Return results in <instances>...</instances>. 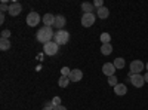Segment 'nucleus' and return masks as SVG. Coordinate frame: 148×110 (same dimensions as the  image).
Wrapping results in <instances>:
<instances>
[{
  "label": "nucleus",
  "instance_id": "nucleus-1",
  "mask_svg": "<svg viewBox=\"0 0 148 110\" xmlns=\"http://www.w3.org/2000/svg\"><path fill=\"white\" fill-rule=\"evenodd\" d=\"M53 37H55V33H53L52 27H42L39 31H37V40H39L40 43H43V45L52 42Z\"/></svg>",
  "mask_w": 148,
  "mask_h": 110
},
{
  "label": "nucleus",
  "instance_id": "nucleus-2",
  "mask_svg": "<svg viewBox=\"0 0 148 110\" xmlns=\"http://www.w3.org/2000/svg\"><path fill=\"white\" fill-rule=\"evenodd\" d=\"M68 40H70L68 31H65V30H58V31L55 33V37H53V42H55V43H58V45H65V43H68Z\"/></svg>",
  "mask_w": 148,
  "mask_h": 110
},
{
  "label": "nucleus",
  "instance_id": "nucleus-3",
  "mask_svg": "<svg viewBox=\"0 0 148 110\" xmlns=\"http://www.w3.org/2000/svg\"><path fill=\"white\" fill-rule=\"evenodd\" d=\"M129 80H130V83L133 85V86H136V88H142L144 85H145V79H144V76L142 75H133V73H130L129 71Z\"/></svg>",
  "mask_w": 148,
  "mask_h": 110
},
{
  "label": "nucleus",
  "instance_id": "nucleus-4",
  "mask_svg": "<svg viewBox=\"0 0 148 110\" xmlns=\"http://www.w3.org/2000/svg\"><path fill=\"white\" fill-rule=\"evenodd\" d=\"M144 63L139 59H133L130 63V73H133V75H141V71L144 70Z\"/></svg>",
  "mask_w": 148,
  "mask_h": 110
},
{
  "label": "nucleus",
  "instance_id": "nucleus-5",
  "mask_svg": "<svg viewBox=\"0 0 148 110\" xmlns=\"http://www.w3.org/2000/svg\"><path fill=\"white\" fill-rule=\"evenodd\" d=\"M39 22H40V15L37 14V12L33 10V12H30V14L27 15V24L30 27H36Z\"/></svg>",
  "mask_w": 148,
  "mask_h": 110
},
{
  "label": "nucleus",
  "instance_id": "nucleus-6",
  "mask_svg": "<svg viewBox=\"0 0 148 110\" xmlns=\"http://www.w3.org/2000/svg\"><path fill=\"white\" fill-rule=\"evenodd\" d=\"M58 46H59V45L55 43L53 40L49 42V43H46L45 48H43V49H45V54H46V55H55V54L58 52V49H59Z\"/></svg>",
  "mask_w": 148,
  "mask_h": 110
},
{
  "label": "nucleus",
  "instance_id": "nucleus-7",
  "mask_svg": "<svg viewBox=\"0 0 148 110\" xmlns=\"http://www.w3.org/2000/svg\"><path fill=\"white\" fill-rule=\"evenodd\" d=\"M93 24H95L93 14H83V17H82V26L83 27H92Z\"/></svg>",
  "mask_w": 148,
  "mask_h": 110
},
{
  "label": "nucleus",
  "instance_id": "nucleus-8",
  "mask_svg": "<svg viewBox=\"0 0 148 110\" xmlns=\"http://www.w3.org/2000/svg\"><path fill=\"white\" fill-rule=\"evenodd\" d=\"M102 71H104V75H105L107 77L114 76V75H116V67H114L113 63H105V64L102 66Z\"/></svg>",
  "mask_w": 148,
  "mask_h": 110
},
{
  "label": "nucleus",
  "instance_id": "nucleus-9",
  "mask_svg": "<svg viewBox=\"0 0 148 110\" xmlns=\"http://www.w3.org/2000/svg\"><path fill=\"white\" fill-rule=\"evenodd\" d=\"M21 12H22V6H21L19 3L14 2V3H10V5H9V15L16 17V15L21 14Z\"/></svg>",
  "mask_w": 148,
  "mask_h": 110
},
{
  "label": "nucleus",
  "instance_id": "nucleus-10",
  "mask_svg": "<svg viewBox=\"0 0 148 110\" xmlns=\"http://www.w3.org/2000/svg\"><path fill=\"white\" fill-rule=\"evenodd\" d=\"M68 77H70L71 82H79V80L83 79V71H82L80 68H74V70H71V73H70Z\"/></svg>",
  "mask_w": 148,
  "mask_h": 110
},
{
  "label": "nucleus",
  "instance_id": "nucleus-11",
  "mask_svg": "<svg viewBox=\"0 0 148 110\" xmlns=\"http://www.w3.org/2000/svg\"><path fill=\"white\" fill-rule=\"evenodd\" d=\"M114 92H116V95H126L127 94V86L125 83H117L116 86H114Z\"/></svg>",
  "mask_w": 148,
  "mask_h": 110
},
{
  "label": "nucleus",
  "instance_id": "nucleus-12",
  "mask_svg": "<svg viewBox=\"0 0 148 110\" xmlns=\"http://www.w3.org/2000/svg\"><path fill=\"white\" fill-rule=\"evenodd\" d=\"M64 26H65V17L56 15V17H55V22H53V27H56L58 30H62Z\"/></svg>",
  "mask_w": 148,
  "mask_h": 110
},
{
  "label": "nucleus",
  "instance_id": "nucleus-13",
  "mask_svg": "<svg viewBox=\"0 0 148 110\" xmlns=\"http://www.w3.org/2000/svg\"><path fill=\"white\" fill-rule=\"evenodd\" d=\"M53 22H55V15L46 14V15L43 17V24H45V27H52Z\"/></svg>",
  "mask_w": 148,
  "mask_h": 110
},
{
  "label": "nucleus",
  "instance_id": "nucleus-14",
  "mask_svg": "<svg viewBox=\"0 0 148 110\" xmlns=\"http://www.w3.org/2000/svg\"><path fill=\"white\" fill-rule=\"evenodd\" d=\"M82 10L84 12V14H93V12H95V6H93V3L84 2V3H82Z\"/></svg>",
  "mask_w": 148,
  "mask_h": 110
},
{
  "label": "nucleus",
  "instance_id": "nucleus-15",
  "mask_svg": "<svg viewBox=\"0 0 148 110\" xmlns=\"http://www.w3.org/2000/svg\"><path fill=\"white\" fill-rule=\"evenodd\" d=\"M96 15L99 17L101 19H105V18H108V15H110V10H108V8L102 6V8H99V9H96Z\"/></svg>",
  "mask_w": 148,
  "mask_h": 110
},
{
  "label": "nucleus",
  "instance_id": "nucleus-16",
  "mask_svg": "<svg viewBox=\"0 0 148 110\" xmlns=\"http://www.w3.org/2000/svg\"><path fill=\"white\" fill-rule=\"evenodd\" d=\"M101 52H102V55H110L111 52H113V46H111V43H104L101 46Z\"/></svg>",
  "mask_w": 148,
  "mask_h": 110
},
{
  "label": "nucleus",
  "instance_id": "nucleus-17",
  "mask_svg": "<svg viewBox=\"0 0 148 110\" xmlns=\"http://www.w3.org/2000/svg\"><path fill=\"white\" fill-rule=\"evenodd\" d=\"M70 82H71V80H70V77H67V76H61L59 80H58V83H59L61 88H67Z\"/></svg>",
  "mask_w": 148,
  "mask_h": 110
},
{
  "label": "nucleus",
  "instance_id": "nucleus-18",
  "mask_svg": "<svg viewBox=\"0 0 148 110\" xmlns=\"http://www.w3.org/2000/svg\"><path fill=\"white\" fill-rule=\"evenodd\" d=\"M9 48H10L9 39H0V49H2V51H8Z\"/></svg>",
  "mask_w": 148,
  "mask_h": 110
},
{
  "label": "nucleus",
  "instance_id": "nucleus-19",
  "mask_svg": "<svg viewBox=\"0 0 148 110\" xmlns=\"http://www.w3.org/2000/svg\"><path fill=\"white\" fill-rule=\"evenodd\" d=\"M113 64H114V67H116V68H123L126 63H125V58L119 57V58H116V59H114V63H113Z\"/></svg>",
  "mask_w": 148,
  "mask_h": 110
},
{
  "label": "nucleus",
  "instance_id": "nucleus-20",
  "mask_svg": "<svg viewBox=\"0 0 148 110\" xmlns=\"http://www.w3.org/2000/svg\"><path fill=\"white\" fill-rule=\"evenodd\" d=\"M110 40H111V36H110L108 33H102V34H101V42H102V45H104V43H110Z\"/></svg>",
  "mask_w": 148,
  "mask_h": 110
},
{
  "label": "nucleus",
  "instance_id": "nucleus-21",
  "mask_svg": "<svg viewBox=\"0 0 148 110\" xmlns=\"http://www.w3.org/2000/svg\"><path fill=\"white\" fill-rule=\"evenodd\" d=\"M108 83H110V85H111V86H113V88L116 86V85H117V77H116V75H114V76H110V77H108Z\"/></svg>",
  "mask_w": 148,
  "mask_h": 110
},
{
  "label": "nucleus",
  "instance_id": "nucleus-22",
  "mask_svg": "<svg viewBox=\"0 0 148 110\" xmlns=\"http://www.w3.org/2000/svg\"><path fill=\"white\" fill-rule=\"evenodd\" d=\"M70 73H71V70L68 68V67H62V68H61V76H70Z\"/></svg>",
  "mask_w": 148,
  "mask_h": 110
},
{
  "label": "nucleus",
  "instance_id": "nucleus-23",
  "mask_svg": "<svg viewBox=\"0 0 148 110\" xmlns=\"http://www.w3.org/2000/svg\"><path fill=\"white\" fill-rule=\"evenodd\" d=\"M0 10L2 12H9V6L6 5V2H2V5H0Z\"/></svg>",
  "mask_w": 148,
  "mask_h": 110
},
{
  "label": "nucleus",
  "instance_id": "nucleus-24",
  "mask_svg": "<svg viewBox=\"0 0 148 110\" xmlns=\"http://www.w3.org/2000/svg\"><path fill=\"white\" fill-rule=\"evenodd\" d=\"M10 37V31L9 30H3L2 31V39H9Z\"/></svg>",
  "mask_w": 148,
  "mask_h": 110
},
{
  "label": "nucleus",
  "instance_id": "nucleus-25",
  "mask_svg": "<svg viewBox=\"0 0 148 110\" xmlns=\"http://www.w3.org/2000/svg\"><path fill=\"white\" fill-rule=\"evenodd\" d=\"M93 6H95V8H98V9H99V8H102V6H104L102 0H95V2H93Z\"/></svg>",
  "mask_w": 148,
  "mask_h": 110
},
{
  "label": "nucleus",
  "instance_id": "nucleus-26",
  "mask_svg": "<svg viewBox=\"0 0 148 110\" xmlns=\"http://www.w3.org/2000/svg\"><path fill=\"white\" fill-rule=\"evenodd\" d=\"M52 104L56 107V106H61V98H59V97H55V98L52 100Z\"/></svg>",
  "mask_w": 148,
  "mask_h": 110
},
{
  "label": "nucleus",
  "instance_id": "nucleus-27",
  "mask_svg": "<svg viewBox=\"0 0 148 110\" xmlns=\"http://www.w3.org/2000/svg\"><path fill=\"white\" fill-rule=\"evenodd\" d=\"M43 109H47V110H53V109H55V106L52 104V101H49V103H46V104H45V107H43Z\"/></svg>",
  "mask_w": 148,
  "mask_h": 110
},
{
  "label": "nucleus",
  "instance_id": "nucleus-28",
  "mask_svg": "<svg viewBox=\"0 0 148 110\" xmlns=\"http://www.w3.org/2000/svg\"><path fill=\"white\" fill-rule=\"evenodd\" d=\"M53 110H67V107H64L62 104H61V106H56V107H55Z\"/></svg>",
  "mask_w": 148,
  "mask_h": 110
},
{
  "label": "nucleus",
  "instance_id": "nucleus-29",
  "mask_svg": "<svg viewBox=\"0 0 148 110\" xmlns=\"http://www.w3.org/2000/svg\"><path fill=\"white\" fill-rule=\"evenodd\" d=\"M144 79H145V83H148V71L144 75Z\"/></svg>",
  "mask_w": 148,
  "mask_h": 110
},
{
  "label": "nucleus",
  "instance_id": "nucleus-30",
  "mask_svg": "<svg viewBox=\"0 0 148 110\" xmlns=\"http://www.w3.org/2000/svg\"><path fill=\"white\" fill-rule=\"evenodd\" d=\"M0 22H2V24L5 22V15H3V14H2V15H0Z\"/></svg>",
  "mask_w": 148,
  "mask_h": 110
},
{
  "label": "nucleus",
  "instance_id": "nucleus-31",
  "mask_svg": "<svg viewBox=\"0 0 148 110\" xmlns=\"http://www.w3.org/2000/svg\"><path fill=\"white\" fill-rule=\"evenodd\" d=\"M145 67H147V70H148V63H147V66H145Z\"/></svg>",
  "mask_w": 148,
  "mask_h": 110
},
{
  "label": "nucleus",
  "instance_id": "nucleus-32",
  "mask_svg": "<svg viewBox=\"0 0 148 110\" xmlns=\"http://www.w3.org/2000/svg\"><path fill=\"white\" fill-rule=\"evenodd\" d=\"M42 110H47V109H42Z\"/></svg>",
  "mask_w": 148,
  "mask_h": 110
}]
</instances>
